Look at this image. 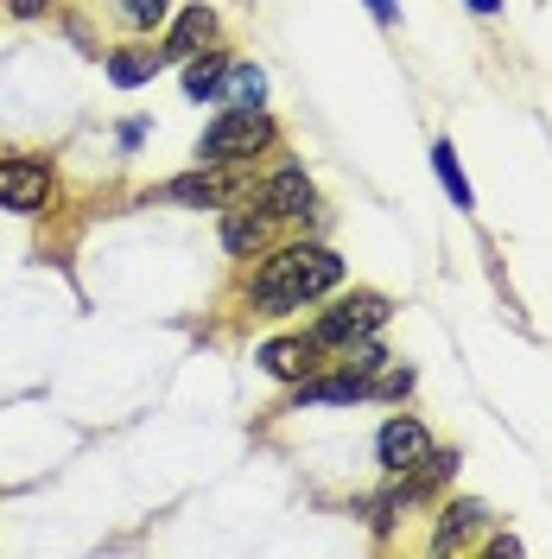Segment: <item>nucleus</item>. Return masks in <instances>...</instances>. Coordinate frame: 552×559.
<instances>
[{
    "label": "nucleus",
    "instance_id": "f257e3e1",
    "mask_svg": "<svg viewBox=\"0 0 552 559\" xmlns=\"http://www.w3.org/2000/svg\"><path fill=\"white\" fill-rule=\"evenodd\" d=\"M337 280H344V261L331 248H279L274 261L254 274V306L292 312V306H305L317 293H331Z\"/></svg>",
    "mask_w": 552,
    "mask_h": 559
},
{
    "label": "nucleus",
    "instance_id": "f03ea898",
    "mask_svg": "<svg viewBox=\"0 0 552 559\" xmlns=\"http://www.w3.org/2000/svg\"><path fill=\"white\" fill-rule=\"evenodd\" d=\"M274 140V121L261 115V108H229L223 121H209V134H204V159H254L261 146Z\"/></svg>",
    "mask_w": 552,
    "mask_h": 559
},
{
    "label": "nucleus",
    "instance_id": "7ed1b4c3",
    "mask_svg": "<svg viewBox=\"0 0 552 559\" xmlns=\"http://www.w3.org/2000/svg\"><path fill=\"white\" fill-rule=\"evenodd\" d=\"M381 318H387V299L381 293H356V299H344V306H331V312L317 318L311 344H356V337L381 331Z\"/></svg>",
    "mask_w": 552,
    "mask_h": 559
},
{
    "label": "nucleus",
    "instance_id": "20e7f679",
    "mask_svg": "<svg viewBox=\"0 0 552 559\" xmlns=\"http://www.w3.org/2000/svg\"><path fill=\"white\" fill-rule=\"evenodd\" d=\"M45 198H51V173L38 159H0V210L33 216V210H45Z\"/></svg>",
    "mask_w": 552,
    "mask_h": 559
},
{
    "label": "nucleus",
    "instance_id": "39448f33",
    "mask_svg": "<svg viewBox=\"0 0 552 559\" xmlns=\"http://www.w3.org/2000/svg\"><path fill=\"white\" fill-rule=\"evenodd\" d=\"M425 452H432V439H425L419 419H387V426H381V471L407 477V471L425 464Z\"/></svg>",
    "mask_w": 552,
    "mask_h": 559
},
{
    "label": "nucleus",
    "instance_id": "423d86ee",
    "mask_svg": "<svg viewBox=\"0 0 552 559\" xmlns=\"http://www.w3.org/2000/svg\"><path fill=\"white\" fill-rule=\"evenodd\" d=\"M261 96H267L261 64H223V83H216V103L223 108H261Z\"/></svg>",
    "mask_w": 552,
    "mask_h": 559
},
{
    "label": "nucleus",
    "instance_id": "0eeeda50",
    "mask_svg": "<svg viewBox=\"0 0 552 559\" xmlns=\"http://www.w3.org/2000/svg\"><path fill=\"white\" fill-rule=\"evenodd\" d=\"M483 522H489V515L477 509V502H451L445 522H439V540H432V547H439V554H451V547H470Z\"/></svg>",
    "mask_w": 552,
    "mask_h": 559
},
{
    "label": "nucleus",
    "instance_id": "6e6552de",
    "mask_svg": "<svg viewBox=\"0 0 552 559\" xmlns=\"http://www.w3.org/2000/svg\"><path fill=\"white\" fill-rule=\"evenodd\" d=\"M267 210H274V216H305L311 210V178L299 173V166H286V173L267 185Z\"/></svg>",
    "mask_w": 552,
    "mask_h": 559
},
{
    "label": "nucleus",
    "instance_id": "1a4fd4ad",
    "mask_svg": "<svg viewBox=\"0 0 552 559\" xmlns=\"http://www.w3.org/2000/svg\"><path fill=\"white\" fill-rule=\"evenodd\" d=\"M216 38V13L209 7H184V20L172 26V38H166V51L172 58H184V51H197V45H209Z\"/></svg>",
    "mask_w": 552,
    "mask_h": 559
},
{
    "label": "nucleus",
    "instance_id": "9d476101",
    "mask_svg": "<svg viewBox=\"0 0 552 559\" xmlns=\"http://www.w3.org/2000/svg\"><path fill=\"white\" fill-rule=\"evenodd\" d=\"M159 64H166V58H153V51H115V58H108V76H115L121 90H140V83L159 76Z\"/></svg>",
    "mask_w": 552,
    "mask_h": 559
},
{
    "label": "nucleus",
    "instance_id": "9b49d317",
    "mask_svg": "<svg viewBox=\"0 0 552 559\" xmlns=\"http://www.w3.org/2000/svg\"><path fill=\"white\" fill-rule=\"evenodd\" d=\"M261 362H267L274 376L292 382V376H305V369H311V344H299V337H274V344L261 349Z\"/></svg>",
    "mask_w": 552,
    "mask_h": 559
},
{
    "label": "nucleus",
    "instance_id": "f8f14e48",
    "mask_svg": "<svg viewBox=\"0 0 552 559\" xmlns=\"http://www.w3.org/2000/svg\"><path fill=\"white\" fill-rule=\"evenodd\" d=\"M223 242L236 248V254H254V248L267 242V216H248V210H229V223H223Z\"/></svg>",
    "mask_w": 552,
    "mask_h": 559
},
{
    "label": "nucleus",
    "instance_id": "ddd939ff",
    "mask_svg": "<svg viewBox=\"0 0 552 559\" xmlns=\"http://www.w3.org/2000/svg\"><path fill=\"white\" fill-rule=\"evenodd\" d=\"M432 166H439V178H445L451 204H457V210H477L470 185H464V173H457V146H451V140H439V146H432Z\"/></svg>",
    "mask_w": 552,
    "mask_h": 559
},
{
    "label": "nucleus",
    "instance_id": "4468645a",
    "mask_svg": "<svg viewBox=\"0 0 552 559\" xmlns=\"http://www.w3.org/2000/svg\"><path fill=\"white\" fill-rule=\"evenodd\" d=\"M362 394H369V382L349 369V376H337V382H305L299 401H362Z\"/></svg>",
    "mask_w": 552,
    "mask_h": 559
},
{
    "label": "nucleus",
    "instance_id": "2eb2a0df",
    "mask_svg": "<svg viewBox=\"0 0 552 559\" xmlns=\"http://www.w3.org/2000/svg\"><path fill=\"white\" fill-rule=\"evenodd\" d=\"M223 64H229V58H197V64L184 70V96L209 103V96H216V83H223Z\"/></svg>",
    "mask_w": 552,
    "mask_h": 559
},
{
    "label": "nucleus",
    "instance_id": "dca6fc26",
    "mask_svg": "<svg viewBox=\"0 0 552 559\" xmlns=\"http://www.w3.org/2000/svg\"><path fill=\"white\" fill-rule=\"evenodd\" d=\"M108 7H115V13H121L128 26H159L172 0H108Z\"/></svg>",
    "mask_w": 552,
    "mask_h": 559
},
{
    "label": "nucleus",
    "instance_id": "f3484780",
    "mask_svg": "<svg viewBox=\"0 0 552 559\" xmlns=\"http://www.w3.org/2000/svg\"><path fill=\"white\" fill-rule=\"evenodd\" d=\"M407 388H413V369L394 362V369H381L375 382H369V394H407Z\"/></svg>",
    "mask_w": 552,
    "mask_h": 559
},
{
    "label": "nucleus",
    "instance_id": "a211bd4d",
    "mask_svg": "<svg viewBox=\"0 0 552 559\" xmlns=\"http://www.w3.org/2000/svg\"><path fill=\"white\" fill-rule=\"evenodd\" d=\"M172 198H184V204H216V191H209V185H197V178L172 185Z\"/></svg>",
    "mask_w": 552,
    "mask_h": 559
},
{
    "label": "nucleus",
    "instance_id": "6ab92c4d",
    "mask_svg": "<svg viewBox=\"0 0 552 559\" xmlns=\"http://www.w3.org/2000/svg\"><path fill=\"white\" fill-rule=\"evenodd\" d=\"M381 362H387V356H381L375 344H362V349H356V356H349V369H356V376H375Z\"/></svg>",
    "mask_w": 552,
    "mask_h": 559
},
{
    "label": "nucleus",
    "instance_id": "aec40b11",
    "mask_svg": "<svg viewBox=\"0 0 552 559\" xmlns=\"http://www.w3.org/2000/svg\"><path fill=\"white\" fill-rule=\"evenodd\" d=\"M369 13H375L381 26H387V20H394V13H400V7H394V0H369Z\"/></svg>",
    "mask_w": 552,
    "mask_h": 559
},
{
    "label": "nucleus",
    "instance_id": "412c9836",
    "mask_svg": "<svg viewBox=\"0 0 552 559\" xmlns=\"http://www.w3.org/2000/svg\"><path fill=\"white\" fill-rule=\"evenodd\" d=\"M13 13H26V20H33V13H45V0H13Z\"/></svg>",
    "mask_w": 552,
    "mask_h": 559
},
{
    "label": "nucleus",
    "instance_id": "4be33fe9",
    "mask_svg": "<svg viewBox=\"0 0 552 559\" xmlns=\"http://www.w3.org/2000/svg\"><path fill=\"white\" fill-rule=\"evenodd\" d=\"M470 13H502V0H470Z\"/></svg>",
    "mask_w": 552,
    "mask_h": 559
}]
</instances>
